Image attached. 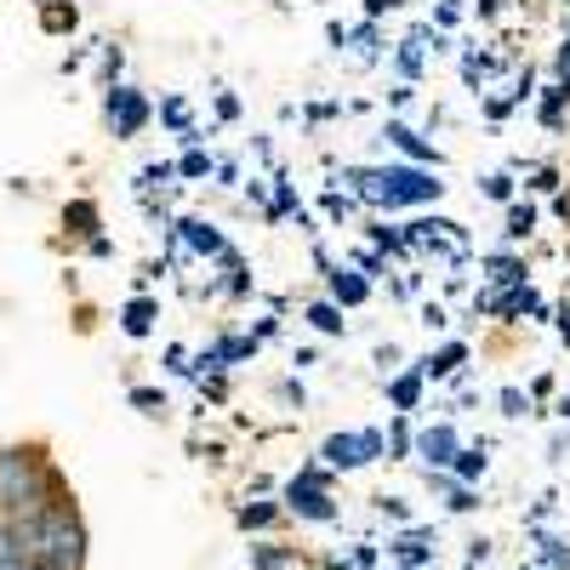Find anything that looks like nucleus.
Returning a JSON list of instances; mask_svg holds the SVG:
<instances>
[{"label": "nucleus", "instance_id": "1", "mask_svg": "<svg viewBox=\"0 0 570 570\" xmlns=\"http://www.w3.org/2000/svg\"><path fill=\"white\" fill-rule=\"evenodd\" d=\"M58 491V468L46 462L40 445L0 451V519H23Z\"/></svg>", "mask_w": 570, "mask_h": 570}, {"label": "nucleus", "instance_id": "7", "mask_svg": "<svg viewBox=\"0 0 570 570\" xmlns=\"http://www.w3.org/2000/svg\"><path fill=\"white\" fill-rule=\"evenodd\" d=\"M155 320H160V303H155V297H131V303H126V314H120L126 337H149Z\"/></svg>", "mask_w": 570, "mask_h": 570}, {"label": "nucleus", "instance_id": "3", "mask_svg": "<svg viewBox=\"0 0 570 570\" xmlns=\"http://www.w3.org/2000/svg\"><path fill=\"white\" fill-rule=\"evenodd\" d=\"M104 109H109V120H115V137H137V131H142V120H149V104H142L131 86H115Z\"/></svg>", "mask_w": 570, "mask_h": 570}, {"label": "nucleus", "instance_id": "2", "mask_svg": "<svg viewBox=\"0 0 570 570\" xmlns=\"http://www.w3.org/2000/svg\"><path fill=\"white\" fill-rule=\"evenodd\" d=\"M320 456H325V468H365L383 456V434H371V428L365 434H331Z\"/></svg>", "mask_w": 570, "mask_h": 570}, {"label": "nucleus", "instance_id": "15", "mask_svg": "<svg viewBox=\"0 0 570 570\" xmlns=\"http://www.w3.org/2000/svg\"><path fill=\"white\" fill-rule=\"evenodd\" d=\"M451 462H456V480H480V473H485V451H462V445H456Z\"/></svg>", "mask_w": 570, "mask_h": 570}, {"label": "nucleus", "instance_id": "18", "mask_svg": "<svg viewBox=\"0 0 570 570\" xmlns=\"http://www.w3.org/2000/svg\"><path fill=\"white\" fill-rule=\"evenodd\" d=\"M131 405H142L149 416H160V411H166V394H160V389H131Z\"/></svg>", "mask_w": 570, "mask_h": 570}, {"label": "nucleus", "instance_id": "20", "mask_svg": "<svg viewBox=\"0 0 570 570\" xmlns=\"http://www.w3.org/2000/svg\"><path fill=\"white\" fill-rule=\"evenodd\" d=\"M177 171H183V177H206V171H212V160H206V155H183V166H177Z\"/></svg>", "mask_w": 570, "mask_h": 570}, {"label": "nucleus", "instance_id": "8", "mask_svg": "<svg viewBox=\"0 0 570 570\" xmlns=\"http://www.w3.org/2000/svg\"><path fill=\"white\" fill-rule=\"evenodd\" d=\"M40 29L46 35H75L80 29V12L69 7V0H40Z\"/></svg>", "mask_w": 570, "mask_h": 570}, {"label": "nucleus", "instance_id": "6", "mask_svg": "<svg viewBox=\"0 0 570 570\" xmlns=\"http://www.w3.org/2000/svg\"><path fill=\"white\" fill-rule=\"evenodd\" d=\"M365 297H371L365 274H354V268H331V303H337V308H360Z\"/></svg>", "mask_w": 570, "mask_h": 570}, {"label": "nucleus", "instance_id": "26", "mask_svg": "<svg viewBox=\"0 0 570 570\" xmlns=\"http://www.w3.org/2000/svg\"><path fill=\"white\" fill-rule=\"evenodd\" d=\"M331 570H354V564H331Z\"/></svg>", "mask_w": 570, "mask_h": 570}, {"label": "nucleus", "instance_id": "10", "mask_svg": "<svg viewBox=\"0 0 570 570\" xmlns=\"http://www.w3.org/2000/svg\"><path fill=\"white\" fill-rule=\"evenodd\" d=\"M416 451H422L428 468H445V462L456 456V434H451V428H434V434H422V440H416Z\"/></svg>", "mask_w": 570, "mask_h": 570}, {"label": "nucleus", "instance_id": "24", "mask_svg": "<svg viewBox=\"0 0 570 570\" xmlns=\"http://www.w3.org/2000/svg\"><path fill=\"white\" fill-rule=\"evenodd\" d=\"M0 570H46V564H40V559H29V553H18L12 564H0Z\"/></svg>", "mask_w": 570, "mask_h": 570}, {"label": "nucleus", "instance_id": "9", "mask_svg": "<svg viewBox=\"0 0 570 570\" xmlns=\"http://www.w3.org/2000/svg\"><path fill=\"white\" fill-rule=\"evenodd\" d=\"M389 137H394V149L411 155V160H428V166H440V149H428V142L405 126V120H389Z\"/></svg>", "mask_w": 570, "mask_h": 570}, {"label": "nucleus", "instance_id": "13", "mask_svg": "<svg viewBox=\"0 0 570 570\" xmlns=\"http://www.w3.org/2000/svg\"><path fill=\"white\" fill-rule=\"evenodd\" d=\"M389 400H394L400 411H416V400H422V371H405V376H394V383H389Z\"/></svg>", "mask_w": 570, "mask_h": 570}, {"label": "nucleus", "instance_id": "5", "mask_svg": "<svg viewBox=\"0 0 570 570\" xmlns=\"http://www.w3.org/2000/svg\"><path fill=\"white\" fill-rule=\"evenodd\" d=\"M177 228H183L188 252H200V257H223V252H228V246H223V234H217V228H212L206 217H183Z\"/></svg>", "mask_w": 570, "mask_h": 570}, {"label": "nucleus", "instance_id": "27", "mask_svg": "<svg viewBox=\"0 0 570 570\" xmlns=\"http://www.w3.org/2000/svg\"><path fill=\"white\" fill-rule=\"evenodd\" d=\"M559 411H564V416H570V400H564V405H559Z\"/></svg>", "mask_w": 570, "mask_h": 570}, {"label": "nucleus", "instance_id": "19", "mask_svg": "<svg viewBox=\"0 0 570 570\" xmlns=\"http://www.w3.org/2000/svg\"><path fill=\"white\" fill-rule=\"evenodd\" d=\"M268 519H274V508H268V502H257V508H240V525H246V531L268 525Z\"/></svg>", "mask_w": 570, "mask_h": 570}, {"label": "nucleus", "instance_id": "4", "mask_svg": "<svg viewBox=\"0 0 570 570\" xmlns=\"http://www.w3.org/2000/svg\"><path fill=\"white\" fill-rule=\"evenodd\" d=\"M285 508L303 513V519H314V525H325V519H337L331 497H325L320 485H308V480H292V485H285Z\"/></svg>", "mask_w": 570, "mask_h": 570}, {"label": "nucleus", "instance_id": "12", "mask_svg": "<svg viewBox=\"0 0 570 570\" xmlns=\"http://www.w3.org/2000/svg\"><path fill=\"white\" fill-rule=\"evenodd\" d=\"M63 228L91 240V234H98V206H91V200H69V206H63Z\"/></svg>", "mask_w": 570, "mask_h": 570}, {"label": "nucleus", "instance_id": "21", "mask_svg": "<svg viewBox=\"0 0 570 570\" xmlns=\"http://www.w3.org/2000/svg\"><path fill=\"white\" fill-rule=\"evenodd\" d=\"M502 411H508V416H525V394H519V389H502Z\"/></svg>", "mask_w": 570, "mask_h": 570}, {"label": "nucleus", "instance_id": "25", "mask_svg": "<svg viewBox=\"0 0 570 570\" xmlns=\"http://www.w3.org/2000/svg\"><path fill=\"white\" fill-rule=\"evenodd\" d=\"M559 337H564V343H570V314H564V320H559Z\"/></svg>", "mask_w": 570, "mask_h": 570}, {"label": "nucleus", "instance_id": "14", "mask_svg": "<svg viewBox=\"0 0 570 570\" xmlns=\"http://www.w3.org/2000/svg\"><path fill=\"white\" fill-rule=\"evenodd\" d=\"M308 325L325 331V337H343V325H348V320H343L337 303H314V308H308Z\"/></svg>", "mask_w": 570, "mask_h": 570}, {"label": "nucleus", "instance_id": "11", "mask_svg": "<svg viewBox=\"0 0 570 570\" xmlns=\"http://www.w3.org/2000/svg\"><path fill=\"white\" fill-rule=\"evenodd\" d=\"M462 360H468V343H445L440 354H428V360H422L416 371H422V376H451V371H456Z\"/></svg>", "mask_w": 570, "mask_h": 570}, {"label": "nucleus", "instance_id": "22", "mask_svg": "<svg viewBox=\"0 0 570 570\" xmlns=\"http://www.w3.org/2000/svg\"><path fill=\"white\" fill-rule=\"evenodd\" d=\"M485 195H491V200H513V183H508V177H491Z\"/></svg>", "mask_w": 570, "mask_h": 570}, {"label": "nucleus", "instance_id": "17", "mask_svg": "<svg viewBox=\"0 0 570 570\" xmlns=\"http://www.w3.org/2000/svg\"><path fill=\"white\" fill-rule=\"evenodd\" d=\"M23 553V542H18V531H12V519H0V564H12Z\"/></svg>", "mask_w": 570, "mask_h": 570}, {"label": "nucleus", "instance_id": "16", "mask_svg": "<svg viewBox=\"0 0 570 570\" xmlns=\"http://www.w3.org/2000/svg\"><path fill=\"white\" fill-rule=\"evenodd\" d=\"M531 228H537V206H508V234L513 240H525Z\"/></svg>", "mask_w": 570, "mask_h": 570}, {"label": "nucleus", "instance_id": "23", "mask_svg": "<svg viewBox=\"0 0 570 570\" xmlns=\"http://www.w3.org/2000/svg\"><path fill=\"white\" fill-rule=\"evenodd\" d=\"M394 451H400V456L411 451V428H405V422H394Z\"/></svg>", "mask_w": 570, "mask_h": 570}]
</instances>
